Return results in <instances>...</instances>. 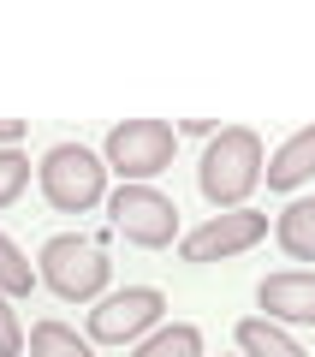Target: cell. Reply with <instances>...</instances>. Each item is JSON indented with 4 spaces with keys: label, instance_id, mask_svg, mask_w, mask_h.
Returning <instances> with one entry per match:
<instances>
[{
    "label": "cell",
    "instance_id": "7a4b0ae2",
    "mask_svg": "<svg viewBox=\"0 0 315 357\" xmlns=\"http://www.w3.org/2000/svg\"><path fill=\"white\" fill-rule=\"evenodd\" d=\"M36 274H42V286H48L54 298H66V304H89V298L107 292L114 262H107L101 244L84 238V232H54V238L42 244V256H36Z\"/></svg>",
    "mask_w": 315,
    "mask_h": 357
},
{
    "label": "cell",
    "instance_id": "8992f818",
    "mask_svg": "<svg viewBox=\"0 0 315 357\" xmlns=\"http://www.w3.org/2000/svg\"><path fill=\"white\" fill-rule=\"evenodd\" d=\"M161 316H167V298L155 286H125V292L101 298L89 310V340L95 345H131V340L161 328Z\"/></svg>",
    "mask_w": 315,
    "mask_h": 357
},
{
    "label": "cell",
    "instance_id": "8fae6325",
    "mask_svg": "<svg viewBox=\"0 0 315 357\" xmlns=\"http://www.w3.org/2000/svg\"><path fill=\"white\" fill-rule=\"evenodd\" d=\"M238 351H244V357H309L286 328H279V321H268V316L238 321Z\"/></svg>",
    "mask_w": 315,
    "mask_h": 357
},
{
    "label": "cell",
    "instance_id": "30bf717a",
    "mask_svg": "<svg viewBox=\"0 0 315 357\" xmlns=\"http://www.w3.org/2000/svg\"><path fill=\"white\" fill-rule=\"evenodd\" d=\"M274 238L286 256H298V262H315V197H298V203H286V215L274 220Z\"/></svg>",
    "mask_w": 315,
    "mask_h": 357
},
{
    "label": "cell",
    "instance_id": "9a60e30c",
    "mask_svg": "<svg viewBox=\"0 0 315 357\" xmlns=\"http://www.w3.org/2000/svg\"><path fill=\"white\" fill-rule=\"evenodd\" d=\"M30 185V155L13 149V143H0V208L18 203V191Z\"/></svg>",
    "mask_w": 315,
    "mask_h": 357
},
{
    "label": "cell",
    "instance_id": "2e32d148",
    "mask_svg": "<svg viewBox=\"0 0 315 357\" xmlns=\"http://www.w3.org/2000/svg\"><path fill=\"white\" fill-rule=\"evenodd\" d=\"M18 351H24V321H18L13 298L0 292V357H18Z\"/></svg>",
    "mask_w": 315,
    "mask_h": 357
},
{
    "label": "cell",
    "instance_id": "ba28073f",
    "mask_svg": "<svg viewBox=\"0 0 315 357\" xmlns=\"http://www.w3.org/2000/svg\"><path fill=\"white\" fill-rule=\"evenodd\" d=\"M256 304L268 310V321H303V328H309L315 321V274H298V268L268 274V280L256 286Z\"/></svg>",
    "mask_w": 315,
    "mask_h": 357
},
{
    "label": "cell",
    "instance_id": "277c9868",
    "mask_svg": "<svg viewBox=\"0 0 315 357\" xmlns=\"http://www.w3.org/2000/svg\"><path fill=\"white\" fill-rule=\"evenodd\" d=\"M178 131L167 119H125L107 131V173H119L125 185H149L155 173L173 167Z\"/></svg>",
    "mask_w": 315,
    "mask_h": 357
},
{
    "label": "cell",
    "instance_id": "e0dca14e",
    "mask_svg": "<svg viewBox=\"0 0 315 357\" xmlns=\"http://www.w3.org/2000/svg\"><path fill=\"white\" fill-rule=\"evenodd\" d=\"M24 137V119H0V143H18Z\"/></svg>",
    "mask_w": 315,
    "mask_h": 357
},
{
    "label": "cell",
    "instance_id": "4fadbf2b",
    "mask_svg": "<svg viewBox=\"0 0 315 357\" xmlns=\"http://www.w3.org/2000/svg\"><path fill=\"white\" fill-rule=\"evenodd\" d=\"M30 357H95V340H77V328H66V321H36Z\"/></svg>",
    "mask_w": 315,
    "mask_h": 357
},
{
    "label": "cell",
    "instance_id": "7c38bea8",
    "mask_svg": "<svg viewBox=\"0 0 315 357\" xmlns=\"http://www.w3.org/2000/svg\"><path fill=\"white\" fill-rule=\"evenodd\" d=\"M131 357H202V328H190V321H167V328H155L149 340H137Z\"/></svg>",
    "mask_w": 315,
    "mask_h": 357
},
{
    "label": "cell",
    "instance_id": "52a82bcc",
    "mask_svg": "<svg viewBox=\"0 0 315 357\" xmlns=\"http://www.w3.org/2000/svg\"><path fill=\"white\" fill-rule=\"evenodd\" d=\"M268 238V215H256V208H226V215L202 220L197 232H185L178 238V256L185 262H226V256L250 250V244Z\"/></svg>",
    "mask_w": 315,
    "mask_h": 357
},
{
    "label": "cell",
    "instance_id": "5b68a950",
    "mask_svg": "<svg viewBox=\"0 0 315 357\" xmlns=\"http://www.w3.org/2000/svg\"><path fill=\"white\" fill-rule=\"evenodd\" d=\"M107 215H114V227L125 232L131 244H143V250H167V244L178 238V203L167 191H155V185H119V191L107 197Z\"/></svg>",
    "mask_w": 315,
    "mask_h": 357
},
{
    "label": "cell",
    "instance_id": "5bb4252c",
    "mask_svg": "<svg viewBox=\"0 0 315 357\" xmlns=\"http://www.w3.org/2000/svg\"><path fill=\"white\" fill-rule=\"evenodd\" d=\"M36 286H42V274L30 268V256L0 232V292H6V298H30Z\"/></svg>",
    "mask_w": 315,
    "mask_h": 357
},
{
    "label": "cell",
    "instance_id": "9c48e42d",
    "mask_svg": "<svg viewBox=\"0 0 315 357\" xmlns=\"http://www.w3.org/2000/svg\"><path fill=\"white\" fill-rule=\"evenodd\" d=\"M309 173H315V126H303V131H291V137L268 155L262 178H268V191H298Z\"/></svg>",
    "mask_w": 315,
    "mask_h": 357
},
{
    "label": "cell",
    "instance_id": "6da1fadb",
    "mask_svg": "<svg viewBox=\"0 0 315 357\" xmlns=\"http://www.w3.org/2000/svg\"><path fill=\"white\" fill-rule=\"evenodd\" d=\"M262 137L250 126H220L202 149V167H197V185L215 208H244V197L262 185Z\"/></svg>",
    "mask_w": 315,
    "mask_h": 357
},
{
    "label": "cell",
    "instance_id": "3957f363",
    "mask_svg": "<svg viewBox=\"0 0 315 357\" xmlns=\"http://www.w3.org/2000/svg\"><path fill=\"white\" fill-rule=\"evenodd\" d=\"M36 178H42V197L60 215H84V208H95L107 197V161L95 149H84V143H54L42 155Z\"/></svg>",
    "mask_w": 315,
    "mask_h": 357
}]
</instances>
